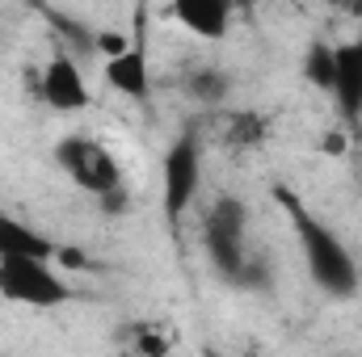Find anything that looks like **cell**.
Returning <instances> with one entry per match:
<instances>
[{"label": "cell", "mask_w": 362, "mask_h": 357, "mask_svg": "<svg viewBox=\"0 0 362 357\" xmlns=\"http://www.w3.org/2000/svg\"><path fill=\"white\" fill-rule=\"evenodd\" d=\"M236 4H249V0H236Z\"/></svg>", "instance_id": "16"}, {"label": "cell", "mask_w": 362, "mask_h": 357, "mask_svg": "<svg viewBox=\"0 0 362 357\" xmlns=\"http://www.w3.org/2000/svg\"><path fill=\"white\" fill-rule=\"evenodd\" d=\"M274 198H278V206L286 210V219H291V227H295V240H299L308 277H312L329 298H358L362 269H358V257L350 253V244H346L320 214H312L286 185H278Z\"/></svg>", "instance_id": "2"}, {"label": "cell", "mask_w": 362, "mask_h": 357, "mask_svg": "<svg viewBox=\"0 0 362 357\" xmlns=\"http://www.w3.org/2000/svg\"><path fill=\"white\" fill-rule=\"evenodd\" d=\"M131 353H169L173 349V341L165 337V332H156V324H131V337L122 341Z\"/></svg>", "instance_id": "14"}, {"label": "cell", "mask_w": 362, "mask_h": 357, "mask_svg": "<svg viewBox=\"0 0 362 357\" xmlns=\"http://www.w3.org/2000/svg\"><path fill=\"white\" fill-rule=\"evenodd\" d=\"M181 89H185L189 101H198V105H223L232 97V76L223 68H215V63H202V68H189L185 72Z\"/></svg>", "instance_id": "11"}, {"label": "cell", "mask_w": 362, "mask_h": 357, "mask_svg": "<svg viewBox=\"0 0 362 357\" xmlns=\"http://www.w3.org/2000/svg\"><path fill=\"white\" fill-rule=\"evenodd\" d=\"M0 257H42V261H55L59 244L0 206Z\"/></svg>", "instance_id": "10"}, {"label": "cell", "mask_w": 362, "mask_h": 357, "mask_svg": "<svg viewBox=\"0 0 362 357\" xmlns=\"http://www.w3.org/2000/svg\"><path fill=\"white\" fill-rule=\"evenodd\" d=\"M266 131H270V122H266L262 114H236L232 126H228V139H232L236 147H257V143L266 139Z\"/></svg>", "instance_id": "13"}, {"label": "cell", "mask_w": 362, "mask_h": 357, "mask_svg": "<svg viewBox=\"0 0 362 357\" xmlns=\"http://www.w3.org/2000/svg\"><path fill=\"white\" fill-rule=\"evenodd\" d=\"M0 294L21 307H64L72 303V286L42 257H0Z\"/></svg>", "instance_id": "4"}, {"label": "cell", "mask_w": 362, "mask_h": 357, "mask_svg": "<svg viewBox=\"0 0 362 357\" xmlns=\"http://www.w3.org/2000/svg\"><path fill=\"white\" fill-rule=\"evenodd\" d=\"M38 101L47 109H55V114H81V109H89L93 92L68 51H55L51 63L42 68V76H38Z\"/></svg>", "instance_id": "7"}, {"label": "cell", "mask_w": 362, "mask_h": 357, "mask_svg": "<svg viewBox=\"0 0 362 357\" xmlns=\"http://www.w3.org/2000/svg\"><path fill=\"white\" fill-rule=\"evenodd\" d=\"M329 8H337V13H350V17H362V0H325Z\"/></svg>", "instance_id": "15"}, {"label": "cell", "mask_w": 362, "mask_h": 357, "mask_svg": "<svg viewBox=\"0 0 362 357\" xmlns=\"http://www.w3.org/2000/svg\"><path fill=\"white\" fill-rule=\"evenodd\" d=\"M198 185H202V143L194 131H185L169 143L165 164H160V206H165L169 227L181 223V214L198 198Z\"/></svg>", "instance_id": "5"}, {"label": "cell", "mask_w": 362, "mask_h": 357, "mask_svg": "<svg viewBox=\"0 0 362 357\" xmlns=\"http://www.w3.org/2000/svg\"><path fill=\"white\" fill-rule=\"evenodd\" d=\"M51 156H55V164L64 169V177L72 181L76 189H85L105 214H122V210H127L131 185H127L122 164L114 160V152H110L105 143H97L89 135H64Z\"/></svg>", "instance_id": "3"}, {"label": "cell", "mask_w": 362, "mask_h": 357, "mask_svg": "<svg viewBox=\"0 0 362 357\" xmlns=\"http://www.w3.org/2000/svg\"><path fill=\"white\" fill-rule=\"evenodd\" d=\"M202 253L206 265L215 269L236 290H270V261L249 248V210L240 198L223 193L202 210Z\"/></svg>", "instance_id": "1"}, {"label": "cell", "mask_w": 362, "mask_h": 357, "mask_svg": "<svg viewBox=\"0 0 362 357\" xmlns=\"http://www.w3.org/2000/svg\"><path fill=\"white\" fill-rule=\"evenodd\" d=\"M105 85L139 105H148L152 97V68H148V13L144 4H135V25H131V38L118 55L105 59Z\"/></svg>", "instance_id": "6"}, {"label": "cell", "mask_w": 362, "mask_h": 357, "mask_svg": "<svg viewBox=\"0 0 362 357\" xmlns=\"http://www.w3.org/2000/svg\"><path fill=\"white\" fill-rule=\"evenodd\" d=\"M303 80L320 92L333 89V47L329 42H320V38L308 42V51H303Z\"/></svg>", "instance_id": "12"}, {"label": "cell", "mask_w": 362, "mask_h": 357, "mask_svg": "<svg viewBox=\"0 0 362 357\" xmlns=\"http://www.w3.org/2000/svg\"><path fill=\"white\" fill-rule=\"evenodd\" d=\"M236 8H240L236 0H173V17L194 38H206V42L228 38Z\"/></svg>", "instance_id": "9"}, {"label": "cell", "mask_w": 362, "mask_h": 357, "mask_svg": "<svg viewBox=\"0 0 362 357\" xmlns=\"http://www.w3.org/2000/svg\"><path fill=\"white\" fill-rule=\"evenodd\" d=\"M333 101L341 122H362V30L333 47Z\"/></svg>", "instance_id": "8"}]
</instances>
